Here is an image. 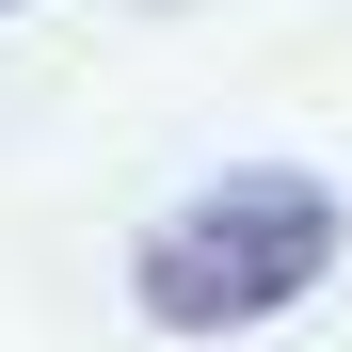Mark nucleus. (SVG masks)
Returning a JSON list of instances; mask_svg holds the SVG:
<instances>
[{
  "label": "nucleus",
  "instance_id": "f257e3e1",
  "mask_svg": "<svg viewBox=\"0 0 352 352\" xmlns=\"http://www.w3.org/2000/svg\"><path fill=\"white\" fill-rule=\"evenodd\" d=\"M336 272V192L320 176H224V192H192L144 241V320L160 336H241V320H272V305H305V288Z\"/></svg>",
  "mask_w": 352,
  "mask_h": 352
}]
</instances>
